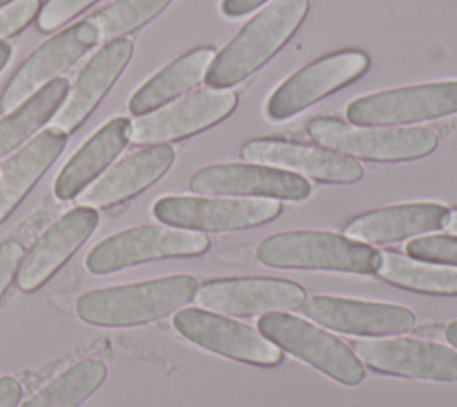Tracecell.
<instances>
[{
    "mask_svg": "<svg viewBox=\"0 0 457 407\" xmlns=\"http://www.w3.org/2000/svg\"><path fill=\"white\" fill-rule=\"evenodd\" d=\"M357 357L375 371L423 380H457V352L432 341L391 337L355 341Z\"/></svg>",
    "mask_w": 457,
    "mask_h": 407,
    "instance_id": "14",
    "label": "cell"
},
{
    "mask_svg": "<svg viewBox=\"0 0 457 407\" xmlns=\"http://www.w3.org/2000/svg\"><path fill=\"white\" fill-rule=\"evenodd\" d=\"M21 398V386L14 377H0V407H16Z\"/></svg>",
    "mask_w": 457,
    "mask_h": 407,
    "instance_id": "34",
    "label": "cell"
},
{
    "mask_svg": "<svg viewBox=\"0 0 457 407\" xmlns=\"http://www.w3.org/2000/svg\"><path fill=\"white\" fill-rule=\"evenodd\" d=\"M39 12V0H16L0 9V39L20 32Z\"/></svg>",
    "mask_w": 457,
    "mask_h": 407,
    "instance_id": "31",
    "label": "cell"
},
{
    "mask_svg": "<svg viewBox=\"0 0 457 407\" xmlns=\"http://www.w3.org/2000/svg\"><path fill=\"white\" fill-rule=\"evenodd\" d=\"M170 4L171 0H114L89 16L87 21L98 30L100 41H112L137 30Z\"/></svg>",
    "mask_w": 457,
    "mask_h": 407,
    "instance_id": "28",
    "label": "cell"
},
{
    "mask_svg": "<svg viewBox=\"0 0 457 407\" xmlns=\"http://www.w3.org/2000/svg\"><path fill=\"white\" fill-rule=\"evenodd\" d=\"M189 189L198 195L259 196L302 202L311 195V184L287 170L266 164L221 162L198 170Z\"/></svg>",
    "mask_w": 457,
    "mask_h": 407,
    "instance_id": "13",
    "label": "cell"
},
{
    "mask_svg": "<svg viewBox=\"0 0 457 407\" xmlns=\"http://www.w3.org/2000/svg\"><path fill=\"white\" fill-rule=\"evenodd\" d=\"M154 216L177 228L230 232L259 227L282 212L273 198H204L162 196L152 207Z\"/></svg>",
    "mask_w": 457,
    "mask_h": 407,
    "instance_id": "8",
    "label": "cell"
},
{
    "mask_svg": "<svg viewBox=\"0 0 457 407\" xmlns=\"http://www.w3.org/2000/svg\"><path fill=\"white\" fill-rule=\"evenodd\" d=\"M198 289L191 275H170L145 282L93 289L79 296L77 316L96 327H132L161 320L186 303Z\"/></svg>",
    "mask_w": 457,
    "mask_h": 407,
    "instance_id": "2",
    "label": "cell"
},
{
    "mask_svg": "<svg viewBox=\"0 0 457 407\" xmlns=\"http://www.w3.org/2000/svg\"><path fill=\"white\" fill-rule=\"evenodd\" d=\"M23 255V246L18 241L7 239L0 245V296L5 293L16 271L20 270Z\"/></svg>",
    "mask_w": 457,
    "mask_h": 407,
    "instance_id": "32",
    "label": "cell"
},
{
    "mask_svg": "<svg viewBox=\"0 0 457 407\" xmlns=\"http://www.w3.org/2000/svg\"><path fill=\"white\" fill-rule=\"evenodd\" d=\"M175 150L166 145H152L125 157L79 196L80 207H109L120 204L157 182L173 164Z\"/></svg>",
    "mask_w": 457,
    "mask_h": 407,
    "instance_id": "20",
    "label": "cell"
},
{
    "mask_svg": "<svg viewBox=\"0 0 457 407\" xmlns=\"http://www.w3.org/2000/svg\"><path fill=\"white\" fill-rule=\"evenodd\" d=\"M368 68L370 57L362 50L348 48L328 54L278 84L268 98L266 116L273 121L289 120L327 95L357 80Z\"/></svg>",
    "mask_w": 457,
    "mask_h": 407,
    "instance_id": "9",
    "label": "cell"
},
{
    "mask_svg": "<svg viewBox=\"0 0 457 407\" xmlns=\"http://www.w3.org/2000/svg\"><path fill=\"white\" fill-rule=\"evenodd\" d=\"M302 311L321 327L350 336L403 334L416 325L414 312L396 303L311 296L302 303Z\"/></svg>",
    "mask_w": 457,
    "mask_h": 407,
    "instance_id": "16",
    "label": "cell"
},
{
    "mask_svg": "<svg viewBox=\"0 0 457 407\" xmlns=\"http://www.w3.org/2000/svg\"><path fill=\"white\" fill-rule=\"evenodd\" d=\"M407 255L418 261L457 266V236H425L405 245Z\"/></svg>",
    "mask_w": 457,
    "mask_h": 407,
    "instance_id": "29",
    "label": "cell"
},
{
    "mask_svg": "<svg viewBox=\"0 0 457 407\" xmlns=\"http://www.w3.org/2000/svg\"><path fill=\"white\" fill-rule=\"evenodd\" d=\"M100 34L87 20H82L43 43L11 77L0 96L2 111L9 112L30 98L48 82L59 79L96 43Z\"/></svg>",
    "mask_w": 457,
    "mask_h": 407,
    "instance_id": "11",
    "label": "cell"
},
{
    "mask_svg": "<svg viewBox=\"0 0 457 407\" xmlns=\"http://www.w3.org/2000/svg\"><path fill=\"white\" fill-rule=\"evenodd\" d=\"M66 146V134L50 127L18 150L0 170V221L23 200Z\"/></svg>",
    "mask_w": 457,
    "mask_h": 407,
    "instance_id": "23",
    "label": "cell"
},
{
    "mask_svg": "<svg viewBox=\"0 0 457 407\" xmlns=\"http://www.w3.org/2000/svg\"><path fill=\"white\" fill-rule=\"evenodd\" d=\"M257 327L275 346L341 384L355 386L364 378V368L350 346L302 318L282 311L266 312L257 320Z\"/></svg>",
    "mask_w": 457,
    "mask_h": 407,
    "instance_id": "5",
    "label": "cell"
},
{
    "mask_svg": "<svg viewBox=\"0 0 457 407\" xmlns=\"http://www.w3.org/2000/svg\"><path fill=\"white\" fill-rule=\"evenodd\" d=\"M214 55V48L202 46L164 66L132 95L129 102L130 112L136 116L148 114L195 87L205 79Z\"/></svg>",
    "mask_w": 457,
    "mask_h": 407,
    "instance_id": "24",
    "label": "cell"
},
{
    "mask_svg": "<svg viewBox=\"0 0 457 407\" xmlns=\"http://www.w3.org/2000/svg\"><path fill=\"white\" fill-rule=\"evenodd\" d=\"M195 298L205 311L250 316L298 309L305 302V291L289 280L243 277L205 282Z\"/></svg>",
    "mask_w": 457,
    "mask_h": 407,
    "instance_id": "15",
    "label": "cell"
},
{
    "mask_svg": "<svg viewBox=\"0 0 457 407\" xmlns=\"http://www.w3.org/2000/svg\"><path fill=\"white\" fill-rule=\"evenodd\" d=\"M237 105L228 89H198L179 102L130 121V143L161 145L202 132L225 120Z\"/></svg>",
    "mask_w": 457,
    "mask_h": 407,
    "instance_id": "10",
    "label": "cell"
},
{
    "mask_svg": "<svg viewBox=\"0 0 457 407\" xmlns=\"http://www.w3.org/2000/svg\"><path fill=\"white\" fill-rule=\"evenodd\" d=\"M268 0H221L220 9L227 18H239L245 16L257 7L264 5Z\"/></svg>",
    "mask_w": 457,
    "mask_h": 407,
    "instance_id": "33",
    "label": "cell"
},
{
    "mask_svg": "<svg viewBox=\"0 0 457 407\" xmlns=\"http://www.w3.org/2000/svg\"><path fill=\"white\" fill-rule=\"evenodd\" d=\"M70 91L66 79H55L0 120V157L20 146L61 109Z\"/></svg>",
    "mask_w": 457,
    "mask_h": 407,
    "instance_id": "25",
    "label": "cell"
},
{
    "mask_svg": "<svg viewBox=\"0 0 457 407\" xmlns=\"http://www.w3.org/2000/svg\"><path fill=\"white\" fill-rule=\"evenodd\" d=\"M312 141L346 157L364 161H412L437 146V134L421 127H353L334 118H314L307 125Z\"/></svg>",
    "mask_w": 457,
    "mask_h": 407,
    "instance_id": "4",
    "label": "cell"
},
{
    "mask_svg": "<svg viewBox=\"0 0 457 407\" xmlns=\"http://www.w3.org/2000/svg\"><path fill=\"white\" fill-rule=\"evenodd\" d=\"M129 141V118L118 116L109 120L64 164L54 184L55 196L59 200H71L79 196L84 187L120 155Z\"/></svg>",
    "mask_w": 457,
    "mask_h": 407,
    "instance_id": "22",
    "label": "cell"
},
{
    "mask_svg": "<svg viewBox=\"0 0 457 407\" xmlns=\"http://www.w3.org/2000/svg\"><path fill=\"white\" fill-rule=\"evenodd\" d=\"M443 228H446L452 234H457V209H448L446 220L443 223Z\"/></svg>",
    "mask_w": 457,
    "mask_h": 407,
    "instance_id": "35",
    "label": "cell"
},
{
    "mask_svg": "<svg viewBox=\"0 0 457 407\" xmlns=\"http://www.w3.org/2000/svg\"><path fill=\"white\" fill-rule=\"evenodd\" d=\"M98 212L93 207H75L61 216L29 250L18 270V286L34 291L45 284L93 234Z\"/></svg>",
    "mask_w": 457,
    "mask_h": 407,
    "instance_id": "19",
    "label": "cell"
},
{
    "mask_svg": "<svg viewBox=\"0 0 457 407\" xmlns=\"http://www.w3.org/2000/svg\"><path fill=\"white\" fill-rule=\"evenodd\" d=\"M452 114H457V80L386 89L346 105V118L357 127H396Z\"/></svg>",
    "mask_w": 457,
    "mask_h": 407,
    "instance_id": "6",
    "label": "cell"
},
{
    "mask_svg": "<svg viewBox=\"0 0 457 407\" xmlns=\"http://www.w3.org/2000/svg\"><path fill=\"white\" fill-rule=\"evenodd\" d=\"M9 2H12V0H0V9H2V7H4V5H7V4H9Z\"/></svg>",
    "mask_w": 457,
    "mask_h": 407,
    "instance_id": "38",
    "label": "cell"
},
{
    "mask_svg": "<svg viewBox=\"0 0 457 407\" xmlns=\"http://www.w3.org/2000/svg\"><path fill=\"white\" fill-rule=\"evenodd\" d=\"M445 337L446 341L457 348V320L455 321H450L446 327H445Z\"/></svg>",
    "mask_w": 457,
    "mask_h": 407,
    "instance_id": "36",
    "label": "cell"
},
{
    "mask_svg": "<svg viewBox=\"0 0 457 407\" xmlns=\"http://www.w3.org/2000/svg\"><path fill=\"white\" fill-rule=\"evenodd\" d=\"M11 45L7 41H0V71L5 68V64L9 62V57H11Z\"/></svg>",
    "mask_w": 457,
    "mask_h": 407,
    "instance_id": "37",
    "label": "cell"
},
{
    "mask_svg": "<svg viewBox=\"0 0 457 407\" xmlns=\"http://www.w3.org/2000/svg\"><path fill=\"white\" fill-rule=\"evenodd\" d=\"M259 262L271 268L327 270L373 275L378 250L345 234L321 230H289L268 236L255 250Z\"/></svg>",
    "mask_w": 457,
    "mask_h": 407,
    "instance_id": "3",
    "label": "cell"
},
{
    "mask_svg": "<svg viewBox=\"0 0 457 407\" xmlns=\"http://www.w3.org/2000/svg\"><path fill=\"white\" fill-rule=\"evenodd\" d=\"M375 275L386 282L420 293L457 295V268L427 264L425 261L402 255L398 252H378Z\"/></svg>",
    "mask_w": 457,
    "mask_h": 407,
    "instance_id": "26",
    "label": "cell"
},
{
    "mask_svg": "<svg viewBox=\"0 0 457 407\" xmlns=\"http://www.w3.org/2000/svg\"><path fill=\"white\" fill-rule=\"evenodd\" d=\"M95 2L98 0H46L43 9L37 12V27L43 32H52Z\"/></svg>",
    "mask_w": 457,
    "mask_h": 407,
    "instance_id": "30",
    "label": "cell"
},
{
    "mask_svg": "<svg viewBox=\"0 0 457 407\" xmlns=\"http://www.w3.org/2000/svg\"><path fill=\"white\" fill-rule=\"evenodd\" d=\"M448 207L434 202L389 205L364 212L345 227V236L361 243L382 245L443 228Z\"/></svg>",
    "mask_w": 457,
    "mask_h": 407,
    "instance_id": "21",
    "label": "cell"
},
{
    "mask_svg": "<svg viewBox=\"0 0 457 407\" xmlns=\"http://www.w3.org/2000/svg\"><path fill=\"white\" fill-rule=\"evenodd\" d=\"M132 41L118 37L102 46L77 75L70 95L52 120V127L68 134L100 104L132 57Z\"/></svg>",
    "mask_w": 457,
    "mask_h": 407,
    "instance_id": "18",
    "label": "cell"
},
{
    "mask_svg": "<svg viewBox=\"0 0 457 407\" xmlns=\"http://www.w3.org/2000/svg\"><path fill=\"white\" fill-rule=\"evenodd\" d=\"M309 11V0H273L259 11L214 55L205 84L232 87L264 66L296 32Z\"/></svg>",
    "mask_w": 457,
    "mask_h": 407,
    "instance_id": "1",
    "label": "cell"
},
{
    "mask_svg": "<svg viewBox=\"0 0 457 407\" xmlns=\"http://www.w3.org/2000/svg\"><path fill=\"white\" fill-rule=\"evenodd\" d=\"M173 327L187 341L230 359L259 366H273L282 359L280 348L250 325L205 309L179 311Z\"/></svg>",
    "mask_w": 457,
    "mask_h": 407,
    "instance_id": "12",
    "label": "cell"
},
{
    "mask_svg": "<svg viewBox=\"0 0 457 407\" xmlns=\"http://www.w3.org/2000/svg\"><path fill=\"white\" fill-rule=\"evenodd\" d=\"M241 157L255 164L298 171L328 184H352L364 175L362 166L346 155L277 137L246 141L241 146Z\"/></svg>",
    "mask_w": 457,
    "mask_h": 407,
    "instance_id": "17",
    "label": "cell"
},
{
    "mask_svg": "<svg viewBox=\"0 0 457 407\" xmlns=\"http://www.w3.org/2000/svg\"><path fill=\"white\" fill-rule=\"evenodd\" d=\"M107 368L98 359H84L32 395L21 407H79L105 380Z\"/></svg>",
    "mask_w": 457,
    "mask_h": 407,
    "instance_id": "27",
    "label": "cell"
},
{
    "mask_svg": "<svg viewBox=\"0 0 457 407\" xmlns=\"http://www.w3.org/2000/svg\"><path fill=\"white\" fill-rule=\"evenodd\" d=\"M209 248L207 236L166 225H143L112 234L95 245L87 257L86 268L102 275L164 257L200 255Z\"/></svg>",
    "mask_w": 457,
    "mask_h": 407,
    "instance_id": "7",
    "label": "cell"
}]
</instances>
